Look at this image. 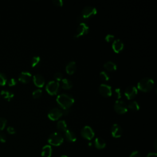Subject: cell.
I'll use <instances>...</instances> for the list:
<instances>
[{
    "instance_id": "cell-25",
    "label": "cell",
    "mask_w": 157,
    "mask_h": 157,
    "mask_svg": "<svg viewBox=\"0 0 157 157\" xmlns=\"http://www.w3.org/2000/svg\"><path fill=\"white\" fill-rule=\"evenodd\" d=\"M40 57L39 56H34L32 58V61H31V66L32 67H35L40 62Z\"/></svg>"
},
{
    "instance_id": "cell-29",
    "label": "cell",
    "mask_w": 157,
    "mask_h": 157,
    "mask_svg": "<svg viewBox=\"0 0 157 157\" xmlns=\"http://www.w3.org/2000/svg\"><path fill=\"white\" fill-rule=\"evenodd\" d=\"M42 90L40 89H36L33 92V97L34 98H38L42 94Z\"/></svg>"
},
{
    "instance_id": "cell-2",
    "label": "cell",
    "mask_w": 157,
    "mask_h": 157,
    "mask_svg": "<svg viewBox=\"0 0 157 157\" xmlns=\"http://www.w3.org/2000/svg\"><path fill=\"white\" fill-rule=\"evenodd\" d=\"M154 81L150 77H144L137 83V88L143 92H149L153 86Z\"/></svg>"
},
{
    "instance_id": "cell-1",
    "label": "cell",
    "mask_w": 157,
    "mask_h": 157,
    "mask_svg": "<svg viewBox=\"0 0 157 157\" xmlns=\"http://www.w3.org/2000/svg\"><path fill=\"white\" fill-rule=\"evenodd\" d=\"M57 101L64 109L69 108V107L74 103V99L71 94L63 93L58 95Z\"/></svg>"
},
{
    "instance_id": "cell-36",
    "label": "cell",
    "mask_w": 157,
    "mask_h": 157,
    "mask_svg": "<svg viewBox=\"0 0 157 157\" xmlns=\"http://www.w3.org/2000/svg\"><path fill=\"white\" fill-rule=\"evenodd\" d=\"M77 20L78 22H79L80 23H85V22L86 20H87L85 19L84 18V17L81 14V15H79L78 16H77Z\"/></svg>"
},
{
    "instance_id": "cell-30",
    "label": "cell",
    "mask_w": 157,
    "mask_h": 157,
    "mask_svg": "<svg viewBox=\"0 0 157 157\" xmlns=\"http://www.w3.org/2000/svg\"><path fill=\"white\" fill-rule=\"evenodd\" d=\"M113 94H114V97L117 98L119 99L121 97V89L120 88H116V89L114 90L113 91Z\"/></svg>"
},
{
    "instance_id": "cell-18",
    "label": "cell",
    "mask_w": 157,
    "mask_h": 157,
    "mask_svg": "<svg viewBox=\"0 0 157 157\" xmlns=\"http://www.w3.org/2000/svg\"><path fill=\"white\" fill-rule=\"evenodd\" d=\"M76 69V63L74 61H71L69 62L66 66V71L68 74H73Z\"/></svg>"
},
{
    "instance_id": "cell-14",
    "label": "cell",
    "mask_w": 157,
    "mask_h": 157,
    "mask_svg": "<svg viewBox=\"0 0 157 157\" xmlns=\"http://www.w3.org/2000/svg\"><path fill=\"white\" fill-rule=\"evenodd\" d=\"M33 82L37 86L42 87L45 84L44 77L40 74H36L33 76Z\"/></svg>"
},
{
    "instance_id": "cell-3",
    "label": "cell",
    "mask_w": 157,
    "mask_h": 157,
    "mask_svg": "<svg viewBox=\"0 0 157 157\" xmlns=\"http://www.w3.org/2000/svg\"><path fill=\"white\" fill-rule=\"evenodd\" d=\"M63 140L64 139L62 134L58 132H54L50 135L48 142L52 145L59 146L63 142Z\"/></svg>"
},
{
    "instance_id": "cell-41",
    "label": "cell",
    "mask_w": 157,
    "mask_h": 157,
    "mask_svg": "<svg viewBox=\"0 0 157 157\" xmlns=\"http://www.w3.org/2000/svg\"><path fill=\"white\" fill-rule=\"evenodd\" d=\"M155 149H156V140H155Z\"/></svg>"
},
{
    "instance_id": "cell-8",
    "label": "cell",
    "mask_w": 157,
    "mask_h": 157,
    "mask_svg": "<svg viewBox=\"0 0 157 157\" xmlns=\"http://www.w3.org/2000/svg\"><path fill=\"white\" fill-rule=\"evenodd\" d=\"M89 30V26L86 23H81L78 26L76 34H74V38H78L88 33Z\"/></svg>"
},
{
    "instance_id": "cell-40",
    "label": "cell",
    "mask_w": 157,
    "mask_h": 157,
    "mask_svg": "<svg viewBox=\"0 0 157 157\" xmlns=\"http://www.w3.org/2000/svg\"><path fill=\"white\" fill-rule=\"evenodd\" d=\"M69 112H70V109H69V108L64 109V110L63 111V114L67 115V114H69Z\"/></svg>"
},
{
    "instance_id": "cell-27",
    "label": "cell",
    "mask_w": 157,
    "mask_h": 157,
    "mask_svg": "<svg viewBox=\"0 0 157 157\" xmlns=\"http://www.w3.org/2000/svg\"><path fill=\"white\" fill-rule=\"evenodd\" d=\"M7 124V120L4 117H0V131L4 129Z\"/></svg>"
},
{
    "instance_id": "cell-7",
    "label": "cell",
    "mask_w": 157,
    "mask_h": 157,
    "mask_svg": "<svg viewBox=\"0 0 157 157\" xmlns=\"http://www.w3.org/2000/svg\"><path fill=\"white\" fill-rule=\"evenodd\" d=\"M81 135L85 139L91 140L94 136V132L93 129L90 126L86 125L81 129Z\"/></svg>"
},
{
    "instance_id": "cell-10",
    "label": "cell",
    "mask_w": 157,
    "mask_h": 157,
    "mask_svg": "<svg viewBox=\"0 0 157 157\" xmlns=\"http://www.w3.org/2000/svg\"><path fill=\"white\" fill-rule=\"evenodd\" d=\"M99 91L104 97H110L112 94L111 86L106 84H101L99 86Z\"/></svg>"
},
{
    "instance_id": "cell-33",
    "label": "cell",
    "mask_w": 157,
    "mask_h": 157,
    "mask_svg": "<svg viewBox=\"0 0 157 157\" xmlns=\"http://www.w3.org/2000/svg\"><path fill=\"white\" fill-rule=\"evenodd\" d=\"M114 38H115L114 36L112 35V34H107L105 37V39H106V41H108V42H111L112 41H114Z\"/></svg>"
},
{
    "instance_id": "cell-13",
    "label": "cell",
    "mask_w": 157,
    "mask_h": 157,
    "mask_svg": "<svg viewBox=\"0 0 157 157\" xmlns=\"http://www.w3.org/2000/svg\"><path fill=\"white\" fill-rule=\"evenodd\" d=\"M113 50H114V52L118 53L122 49H123L124 47V42H122V41L120 39H114V41H113L112 45Z\"/></svg>"
},
{
    "instance_id": "cell-39",
    "label": "cell",
    "mask_w": 157,
    "mask_h": 157,
    "mask_svg": "<svg viewBox=\"0 0 157 157\" xmlns=\"http://www.w3.org/2000/svg\"><path fill=\"white\" fill-rule=\"evenodd\" d=\"M147 157H157V154H156V153L150 152L147 155Z\"/></svg>"
},
{
    "instance_id": "cell-21",
    "label": "cell",
    "mask_w": 157,
    "mask_h": 157,
    "mask_svg": "<svg viewBox=\"0 0 157 157\" xmlns=\"http://www.w3.org/2000/svg\"><path fill=\"white\" fill-rule=\"evenodd\" d=\"M1 95L7 101H10L14 97V94L13 93V92L9 90H2L1 92Z\"/></svg>"
},
{
    "instance_id": "cell-5",
    "label": "cell",
    "mask_w": 157,
    "mask_h": 157,
    "mask_svg": "<svg viewBox=\"0 0 157 157\" xmlns=\"http://www.w3.org/2000/svg\"><path fill=\"white\" fill-rule=\"evenodd\" d=\"M97 12V10L96 7L92 6H86L84 7L82 11L81 15L85 19H88L90 17L94 15Z\"/></svg>"
},
{
    "instance_id": "cell-19",
    "label": "cell",
    "mask_w": 157,
    "mask_h": 157,
    "mask_svg": "<svg viewBox=\"0 0 157 157\" xmlns=\"http://www.w3.org/2000/svg\"><path fill=\"white\" fill-rule=\"evenodd\" d=\"M94 144L95 147L98 149H102L106 147V142L104 141V139L100 137H97L94 141Z\"/></svg>"
},
{
    "instance_id": "cell-31",
    "label": "cell",
    "mask_w": 157,
    "mask_h": 157,
    "mask_svg": "<svg viewBox=\"0 0 157 157\" xmlns=\"http://www.w3.org/2000/svg\"><path fill=\"white\" fill-rule=\"evenodd\" d=\"M54 78L58 81H61L62 80L63 78V74L62 73L60 72H57L54 74Z\"/></svg>"
},
{
    "instance_id": "cell-4",
    "label": "cell",
    "mask_w": 157,
    "mask_h": 157,
    "mask_svg": "<svg viewBox=\"0 0 157 157\" xmlns=\"http://www.w3.org/2000/svg\"><path fill=\"white\" fill-rule=\"evenodd\" d=\"M60 84L58 81H49L46 85V90L51 95L56 94L59 90Z\"/></svg>"
},
{
    "instance_id": "cell-34",
    "label": "cell",
    "mask_w": 157,
    "mask_h": 157,
    "mask_svg": "<svg viewBox=\"0 0 157 157\" xmlns=\"http://www.w3.org/2000/svg\"><path fill=\"white\" fill-rule=\"evenodd\" d=\"M6 141V136L4 133L0 132V142L4 143Z\"/></svg>"
},
{
    "instance_id": "cell-28",
    "label": "cell",
    "mask_w": 157,
    "mask_h": 157,
    "mask_svg": "<svg viewBox=\"0 0 157 157\" xmlns=\"http://www.w3.org/2000/svg\"><path fill=\"white\" fill-rule=\"evenodd\" d=\"M100 76L101 79L104 81H108L109 79V76L106 71H101L100 74Z\"/></svg>"
},
{
    "instance_id": "cell-11",
    "label": "cell",
    "mask_w": 157,
    "mask_h": 157,
    "mask_svg": "<svg viewBox=\"0 0 157 157\" xmlns=\"http://www.w3.org/2000/svg\"><path fill=\"white\" fill-rule=\"evenodd\" d=\"M137 94V89L134 85L128 86V87H126V89L125 90V95L128 100L133 98L134 97H136Z\"/></svg>"
},
{
    "instance_id": "cell-12",
    "label": "cell",
    "mask_w": 157,
    "mask_h": 157,
    "mask_svg": "<svg viewBox=\"0 0 157 157\" xmlns=\"http://www.w3.org/2000/svg\"><path fill=\"white\" fill-rule=\"evenodd\" d=\"M122 133H123L122 128L118 124H114L112 126L111 134L113 137H114L116 138L120 137L121 136Z\"/></svg>"
},
{
    "instance_id": "cell-35",
    "label": "cell",
    "mask_w": 157,
    "mask_h": 157,
    "mask_svg": "<svg viewBox=\"0 0 157 157\" xmlns=\"http://www.w3.org/2000/svg\"><path fill=\"white\" fill-rule=\"evenodd\" d=\"M7 131L10 134H14L15 133V129L12 126H8L7 128Z\"/></svg>"
},
{
    "instance_id": "cell-22",
    "label": "cell",
    "mask_w": 157,
    "mask_h": 157,
    "mask_svg": "<svg viewBox=\"0 0 157 157\" xmlns=\"http://www.w3.org/2000/svg\"><path fill=\"white\" fill-rule=\"evenodd\" d=\"M62 85L65 89H70L73 86V82L68 78H64L62 80Z\"/></svg>"
},
{
    "instance_id": "cell-9",
    "label": "cell",
    "mask_w": 157,
    "mask_h": 157,
    "mask_svg": "<svg viewBox=\"0 0 157 157\" xmlns=\"http://www.w3.org/2000/svg\"><path fill=\"white\" fill-rule=\"evenodd\" d=\"M62 115L63 111L58 108L51 109L48 113V117L52 120H56L58 119Z\"/></svg>"
},
{
    "instance_id": "cell-26",
    "label": "cell",
    "mask_w": 157,
    "mask_h": 157,
    "mask_svg": "<svg viewBox=\"0 0 157 157\" xmlns=\"http://www.w3.org/2000/svg\"><path fill=\"white\" fill-rule=\"evenodd\" d=\"M7 82V77L2 73H0V85L4 86Z\"/></svg>"
},
{
    "instance_id": "cell-16",
    "label": "cell",
    "mask_w": 157,
    "mask_h": 157,
    "mask_svg": "<svg viewBox=\"0 0 157 157\" xmlns=\"http://www.w3.org/2000/svg\"><path fill=\"white\" fill-rule=\"evenodd\" d=\"M65 136L67 140L69 142H75L77 139V137L75 133L70 129H66L65 132Z\"/></svg>"
},
{
    "instance_id": "cell-23",
    "label": "cell",
    "mask_w": 157,
    "mask_h": 157,
    "mask_svg": "<svg viewBox=\"0 0 157 157\" xmlns=\"http://www.w3.org/2000/svg\"><path fill=\"white\" fill-rule=\"evenodd\" d=\"M57 126L58 129L60 131H62V132H65L67 129V125L66 121L63 120H60L57 122Z\"/></svg>"
},
{
    "instance_id": "cell-37",
    "label": "cell",
    "mask_w": 157,
    "mask_h": 157,
    "mask_svg": "<svg viewBox=\"0 0 157 157\" xmlns=\"http://www.w3.org/2000/svg\"><path fill=\"white\" fill-rule=\"evenodd\" d=\"M54 4H55L57 6H62L63 4V1L62 0H53L52 1Z\"/></svg>"
},
{
    "instance_id": "cell-17",
    "label": "cell",
    "mask_w": 157,
    "mask_h": 157,
    "mask_svg": "<svg viewBox=\"0 0 157 157\" xmlns=\"http://www.w3.org/2000/svg\"><path fill=\"white\" fill-rule=\"evenodd\" d=\"M52 153V149L50 145H46L43 147L41 152V156L42 157H51Z\"/></svg>"
},
{
    "instance_id": "cell-42",
    "label": "cell",
    "mask_w": 157,
    "mask_h": 157,
    "mask_svg": "<svg viewBox=\"0 0 157 157\" xmlns=\"http://www.w3.org/2000/svg\"><path fill=\"white\" fill-rule=\"evenodd\" d=\"M60 157H68V156H66V155H62Z\"/></svg>"
},
{
    "instance_id": "cell-43",
    "label": "cell",
    "mask_w": 157,
    "mask_h": 157,
    "mask_svg": "<svg viewBox=\"0 0 157 157\" xmlns=\"http://www.w3.org/2000/svg\"><path fill=\"white\" fill-rule=\"evenodd\" d=\"M89 145L91 146V145H92V143H89Z\"/></svg>"
},
{
    "instance_id": "cell-15",
    "label": "cell",
    "mask_w": 157,
    "mask_h": 157,
    "mask_svg": "<svg viewBox=\"0 0 157 157\" xmlns=\"http://www.w3.org/2000/svg\"><path fill=\"white\" fill-rule=\"evenodd\" d=\"M31 78V74L28 71L22 72L19 77V80L23 83H28Z\"/></svg>"
},
{
    "instance_id": "cell-24",
    "label": "cell",
    "mask_w": 157,
    "mask_h": 157,
    "mask_svg": "<svg viewBox=\"0 0 157 157\" xmlns=\"http://www.w3.org/2000/svg\"><path fill=\"white\" fill-rule=\"evenodd\" d=\"M128 108L133 110H138L140 108L139 103L136 101H132L128 103Z\"/></svg>"
},
{
    "instance_id": "cell-20",
    "label": "cell",
    "mask_w": 157,
    "mask_h": 157,
    "mask_svg": "<svg viewBox=\"0 0 157 157\" xmlns=\"http://www.w3.org/2000/svg\"><path fill=\"white\" fill-rule=\"evenodd\" d=\"M104 66L105 68L107 70L109 71H115L117 69V65L116 64L112 62V61H108L105 63L104 64Z\"/></svg>"
},
{
    "instance_id": "cell-32",
    "label": "cell",
    "mask_w": 157,
    "mask_h": 157,
    "mask_svg": "<svg viewBox=\"0 0 157 157\" xmlns=\"http://www.w3.org/2000/svg\"><path fill=\"white\" fill-rule=\"evenodd\" d=\"M16 84H17V80L15 79V78H11L8 81V85H9V86H14Z\"/></svg>"
},
{
    "instance_id": "cell-38",
    "label": "cell",
    "mask_w": 157,
    "mask_h": 157,
    "mask_svg": "<svg viewBox=\"0 0 157 157\" xmlns=\"http://www.w3.org/2000/svg\"><path fill=\"white\" fill-rule=\"evenodd\" d=\"M129 157H141L140 153L138 151H134L130 155Z\"/></svg>"
},
{
    "instance_id": "cell-6",
    "label": "cell",
    "mask_w": 157,
    "mask_h": 157,
    "mask_svg": "<svg viewBox=\"0 0 157 157\" xmlns=\"http://www.w3.org/2000/svg\"><path fill=\"white\" fill-rule=\"evenodd\" d=\"M114 109L119 114H124L128 110V105L123 100H117L114 104Z\"/></svg>"
}]
</instances>
